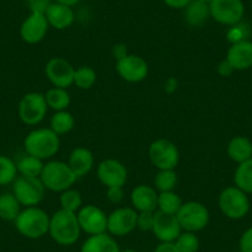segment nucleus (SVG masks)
I'll return each instance as SVG.
<instances>
[{"label":"nucleus","instance_id":"nucleus-42","mask_svg":"<svg viewBox=\"0 0 252 252\" xmlns=\"http://www.w3.org/2000/svg\"><path fill=\"white\" fill-rule=\"evenodd\" d=\"M154 252H179L174 242H159Z\"/></svg>","mask_w":252,"mask_h":252},{"label":"nucleus","instance_id":"nucleus-38","mask_svg":"<svg viewBox=\"0 0 252 252\" xmlns=\"http://www.w3.org/2000/svg\"><path fill=\"white\" fill-rule=\"evenodd\" d=\"M30 13L45 14L53 0H26Z\"/></svg>","mask_w":252,"mask_h":252},{"label":"nucleus","instance_id":"nucleus-43","mask_svg":"<svg viewBox=\"0 0 252 252\" xmlns=\"http://www.w3.org/2000/svg\"><path fill=\"white\" fill-rule=\"evenodd\" d=\"M192 0H163L168 8L171 9H184Z\"/></svg>","mask_w":252,"mask_h":252},{"label":"nucleus","instance_id":"nucleus-19","mask_svg":"<svg viewBox=\"0 0 252 252\" xmlns=\"http://www.w3.org/2000/svg\"><path fill=\"white\" fill-rule=\"evenodd\" d=\"M225 60L235 71H246L252 67V41L244 40L232 43L227 50Z\"/></svg>","mask_w":252,"mask_h":252},{"label":"nucleus","instance_id":"nucleus-3","mask_svg":"<svg viewBox=\"0 0 252 252\" xmlns=\"http://www.w3.org/2000/svg\"><path fill=\"white\" fill-rule=\"evenodd\" d=\"M50 218L38 207H29L20 212L15 219V227L20 235L31 240H37L48 234Z\"/></svg>","mask_w":252,"mask_h":252},{"label":"nucleus","instance_id":"nucleus-47","mask_svg":"<svg viewBox=\"0 0 252 252\" xmlns=\"http://www.w3.org/2000/svg\"><path fill=\"white\" fill-rule=\"evenodd\" d=\"M199 1H202V3H205V4H208V5H209V4L212 3L213 0H199Z\"/></svg>","mask_w":252,"mask_h":252},{"label":"nucleus","instance_id":"nucleus-7","mask_svg":"<svg viewBox=\"0 0 252 252\" xmlns=\"http://www.w3.org/2000/svg\"><path fill=\"white\" fill-rule=\"evenodd\" d=\"M183 231H202L209 224L210 214L208 208L200 202H186L176 214Z\"/></svg>","mask_w":252,"mask_h":252},{"label":"nucleus","instance_id":"nucleus-35","mask_svg":"<svg viewBox=\"0 0 252 252\" xmlns=\"http://www.w3.org/2000/svg\"><path fill=\"white\" fill-rule=\"evenodd\" d=\"M174 244H176L179 252H198L200 246L197 232L190 231H182L181 235L174 241Z\"/></svg>","mask_w":252,"mask_h":252},{"label":"nucleus","instance_id":"nucleus-27","mask_svg":"<svg viewBox=\"0 0 252 252\" xmlns=\"http://www.w3.org/2000/svg\"><path fill=\"white\" fill-rule=\"evenodd\" d=\"M235 186L246 194H252V157L237 166L234 173Z\"/></svg>","mask_w":252,"mask_h":252},{"label":"nucleus","instance_id":"nucleus-41","mask_svg":"<svg viewBox=\"0 0 252 252\" xmlns=\"http://www.w3.org/2000/svg\"><path fill=\"white\" fill-rule=\"evenodd\" d=\"M235 72V69L232 68V66L227 62L226 60L221 61L218 66V73L222 77H230Z\"/></svg>","mask_w":252,"mask_h":252},{"label":"nucleus","instance_id":"nucleus-39","mask_svg":"<svg viewBox=\"0 0 252 252\" xmlns=\"http://www.w3.org/2000/svg\"><path fill=\"white\" fill-rule=\"evenodd\" d=\"M106 198L113 204H120L124 200L123 187H109V188H106Z\"/></svg>","mask_w":252,"mask_h":252},{"label":"nucleus","instance_id":"nucleus-28","mask_svg":"<svg viewBox=\"0 0 252 252\" xmlns=\"http://www.w3.org/2000/svg\"><path fill=\"white\" fill-rule=\"evenodd\" d=\"M74 116L72 115L69 111L62 110V111H56L52 115L50 121V129L53 130L56 134L60 135L68 134L72 131L74 127Z\"/></svg>","mask_w":252,"mask_h":252},{"label":"nucleus","instance_id":"nucleus-46","mask_svg":"<svg viewBox=\"0 0 252 252\" xmlns=\"http://www.w3.org/2000/svg\"><path fill=\"white\" fill-rule=\"evenodd\" d=\"M56 3L63 4V5H68V6H74L81 1V0H53Z\"/></svg>","mask_w":252,"mask_h":252},{"label":"nucleus","instance_id":"nucleus-9","mask_svg":"<svg viewBox=\"0 0 252 252\" xmlns=\"http://www.w3.org/2000/svg\"><path fill=\"white\" fill-rule=\"evenodd\" d=\"M210 18L217 23L226 26H234L241 23L245 15L242 0H213L209 4Z\"/></svg>","mask_w":252,"mask_h":252},{"label":"nucleus","instance_id":"nucleus-33","mask_svg":"<svg viewBox=\"0 0 252 252\" xmlns=\"http://www.w3.org/2000/svg\"><path fill=\"white\" fill-rule=\"evenodd\" d=\"M96 82V72L95 69L89 66H81L74 72L73 84L78 87L79 89H91Z\"/></svg>","mask_w":252,"mask_h":252},{"label":"nucleus","instance_id":"nucleus-17","mask_svg":"<svg viewBox=\"0 0 252 252\" xmlns=\"http://www.w3.org/2000/svg\"><path fill=\"white\" fill-rule=\"evenodd\" d=\"M50 25L45 14L30 13L20 26V36L29 45L41 42L47 35Z\"/></svg>","mask_w":252,"mask_h":252},{"label":"nucleus","instance_id":"nucleus-31","mask_svg":"<svg viewBox=\"0 0 252 252\" xmlns=\"http://www.w3.org/2000/svg\"><path fill=\"white\" fill-rule=\"evenodd\" d=\"M177 173L174 169H159L155 176L154 186L157 192H171L177 186Z\"/></svg>","mask_w":252,"mask_h":252},{"label":"nucleus","instance_id":"nucleus-26","mask_svg":"<svg viewBox=\"0 0 252 252\" xmlns=\"http://www.w3.org/2000/svg\"><path fill=\"white\" fill-rule=\"evenodd\" d=\"M45 98L48 108L55 111L67 110V108L71 104V95L64 88L53 87V88L48 89L47 93L45 94Z\"/></svg>","mask_w":252,"mask_h":252},{"label":"nucleus","instance_id":"nucleus-5","mask_svg":"<svg viewBox=\"0 0 252 252\" xmlns=\"http://www.w3.org/2000/svg\"><path fill=\"white\" fill-rule=\"evenodd\" d=\"M219 208L231 220H240L250 212L249 195L236 186L227 187L219 195Z\"/></svg>","mask_w":252,"mask_h":252},{"label":"nucleus","instance_id":"nucleus-10","mask_svg":"<svg viewBox=\"0 0 252 252\" xmlns=\"http://www.w3.org/2000/svg\"><path fill=\"white\" fill-rule=\"evenodd\" d=\"M149 157L157 169H176L179 162V151L176 144L166 139H158L149 147Z\"/></svg>","mask_w":252,"mask_h":252},{"label":"nucleus","instance_id":"nucleus-6","mask_svg":"<svg viewBox=\"0 0 252 252\" xmlns=\"http://www.w3.org/2000/svg\"><path fill=\"white\" fill-rule=\"evenodd\" d=\"M46 188L40 177L19 176L13 183V194L23 207H37L45 197Z\"/></svg>","mask_w":252,"mask_h":252},{"label":"nucleus","instance_id":"nucleus-20","mask_svg":"<svg viewBox=\"0 0 252 252\" xmlns=\"http://www.w3.org/2000/svg\"><path fill=\"white\" fill-rule=\"evenodd\" d=\"M48 25L56 30H66L74 23V11L72 6L52 1L45 13Z\"/></svg>","mask_w":252,"mask_h":252},{"label":"nucleus","instance_id":"nucleus-4","mask_svg":"<svg viewBox=\"0 0 252 252\" xmlns=\"http://www.w3.org/2000/svg\"><path fill=\"white\" fill-rule=\"evenodd\" d=\"M40 179L46 189L51 192L62 193L72 188L78 178L67 162L50 161L43 166Z\"/></svg>","mask_w":252,"mask_h":252},{"label":"nucleus","instance_id":"nucleus-37","mask_svg":"<svg viewBox=\"0 0 252 252\" xmlns=\"http://www.w3.org/2000/svg\"><path fill=\"white\" fill-rule=\"evenodd\" d=\"M155 213H137L136 227L141 231H152Z\"/></svg>","mask_w":252,"mask_h":252},{"label":"nucleus","instance_id":"nucleus-8","mask_svg":"<svg viewBox=\"0 0 252 252\" xmlns=\"http://www.w3.org/2000/svg\"><path fill=\"white\" fill-rule=\"evenodd\" d=\"M47 109L48 105L46 103L45 94L31 92L21 98L18 106V114L25 125L33 126L45 119Z\"/></svg>","mask_w":252,"mask_h":252},{"label":"nucleus","instance_id":"nucleus-14","mask_svg":"<svg viewBox=\"0 0 252 252\" xmlns=\"http://www.w3.org/2000/svg\"><path fill=\"white\" fill-rule=\"evenodd\" d=\"M116 72L124 81L129 83H139L146 79L149 74V64L146 60L137 55H126L116 61Z\"/></svg>","mask_w":252,"mask_h":252},{"label":"nucleus","instance_id":"nucleus-24","mask_svg":"<svg viewBox=\"0 0 252 252\" xmlns=\"http://www.w3.org/2000/svg\"><path fill=\"white\" fill-rule=\"evenodd\" d=\"M227 156L237 164L252 157V142L246 136H235L227 145Z\"/></svg>","mask_w":252,"mask_h":252},{"label":"nucleus","instance_id":"nucleus-1","mask_svg":"<svg viewBox=\"0 0 252 252\" xmlns=\"http://www.w3.org/2000/svg\"><path fill=\"white\" fill-rule=\"evenodd\" d=\"M81 232L77 213L60 209L50 218L48 234L61 246H72L76 244L81 237Z\"/></svg>","mask_w":252,"mask_h":252},{"label":"nucleus","instance_id":"nucleus-2","mask_svg":"<svg viewBox=\"0 0 252 252\" xmlns=\"http://www.w3.org/2000/svg\"><path fill=\"white\" fill-rule=\"evenodd\" d=\"M60 136L47 127L32 130L24 140L26 154L37 157L42 161L56 156L60 151Z\"/></svg>","mask_w":252,"mask_h":252},{"label":"nucleus","instance_id":"nucleus-48","mask_svg":"<svg viewBox=\"0 0 252 252\" xmlns=\"http://www.w3.org/2000/svg\"><path fill=\"white\" fill-rule=\"evenodd\" d=\"M120 252H137V251H135V250H131V249H127V250H124V251H120Z\"/></svg>","mask_w":252,"mask_h":252},{"label":"nucleus","instance_id":"nucleus-22","mask_svg":"<svg viewBox=\"0 0 252 252\" xmlns=\"http://www.w3.org/2000/svg\"><path fill=\"white\" fill-rule=\"evenodd\" d=\"M81 252H120L118 242L108 232L92 235L81 247Z\"/></svg>","mask_w":252,"mask_h":252},{"label":"nucleus","instance_id":"nucleus-13","mask_svg":"<svg viewBox=\"0 0 252 252\" xmlns=\"http://www.w3.org/2000/svg\"><path fill=\"white\" fill-rule=\"evenodd\" d=\"M76 68L64 58L53 57L46 63L45 74L53 87L69 88L73 84Z\"/></svg>","mask_w":252,"mask_h":252},{"label":"nucleus","instance_id":"nucleus-29","mask_svg":"<svg viewBox=\"0 0 252 252\" xmlns=\"http://www.w3.org/2000/svg\"><path fill=\"white\" fill-rule=\"evenodd\" d=\"M43 166H45V163H43L42 159L28 154L16 162L18 173H20V176L26 177H40L42 173Z\"/></svg>","mask_w":252,"mask_h":252},{"label":"nucleus","instance_id":"nucleus-18","mask_svg":"<svg viewBox=\"0 0 252 252\" xmlns=\"http://www.w3.org/2000/svg\"><path fill=\"white\" fill-rule=\"evenodd\" d=\"M130 198L132 208L137 213H155L157 210L158 192L155 187L140 184L132 189Z\"/></svg>","mask_w":252,"mask_h":252},{"label":"nucleus","instance_id":"nucleus-12","mask_svg":"<svg viewBox=\"0 0 252 252\" xmlns=\"http://www.w3.org/2000/svg\"><path fill=\"white\" fill-rule=\"evenodd\" d=\"M81 230L89 236L104 234L108 230V215L95 205L82 207L77 213Z\"/></svg>","mask_w":252,"mask_h":252},{"label":"nucleus","instance_id":"nucleus-45","mask_svg":"<svg viewBox=\"0 0 252 252\" xmlns=\"http://www.w3.org/2000/svg\"><path fill=\"white\" fill-rule=\"evenodd\" d=\"M164 89H166V92H168V93H172V92H174L177 89V81L174 78H169L168 81L166 82V84H164Z\"/></svg>","mask_w":252,"mask_h":252},{"label":"nucleus","instance_id":"nucleus-32","mask_svg":"<svg viewBox=\"0 0 252 252\" xmlns=\"http://www.w3.org/2000/svg\"><path fill=\"white\" fill-rule=\"evenodd\" d=\"M60 204L61 209L67 210V212L71 213H78V210L83 205V199H82V195L79 193V190L69 188L67 190H64V192L61 193Z\"/></svg>","mask_w":252,"mask_h":252},{"label":"nucleus","instance_id":"nucleus-30","mask_svg":"<svg viewBox=\"0 0 252 252\" xmlns=\"http://www.w3.org/2000/svg\"><path fill=\"white\" fill-rule=\"evenodd\" d=\"M182 204H183V200L174 190L158 193V200H157V210L158 212L176 215L178 210L181 209Z\"/></svg>","mask_w":252,"mask_h":252},{"label":"nucleus","instance_id":"nucleus-44","mask_svg":"<svg viewBox=\"0 0 252 252\" xmlns=\"http://www.w3.org/2000/svg\"><path fill=\"white\" fill-rule=\"evenodd\" d=\"M113 55L114 57H115V60L118 61L120 60V58L125 57L126 55H129V53H127L125 45H120V43H119V45H115L113 47Z\"/></svg>","mask_w":252,"mask_h":252},{"label":"nucleus","instance_id":"nucleus-25","mask_svg":"<svg viewBox=\"0 0 252 252\" xmlns=\"http://www.w3.org/2000/svg\"><path fill=\"white\" fill-rule=\"evenodd\" d=\"M21 212V204L11 193L0 194V219L4 221H15Z\"/></svg>","mask_w":252,"mask_h":252},{"label":"nucleus","instance_id":"nucleus-15","mask_svg":"<svg viewBox=\"0 0 252 252\" xmlns=\"http://www.w3.org/2000/svg\"><path fill=\"white\" fill-rule=\"evenodd\" d=\"M183 231L176 215L155 212L152 234L159 242H174Z\"/></svg>","mask_w":252,"mask_h":252},{"label":"nucleus","instance_id":"nucleus-23","mask_svg":"<svg viewBox=\"0 0 252 252\" xmlns=\"http://www.w3.org/2000/svg\"><path fill=\"white\" fill-rule=\"evenodd\" d=\"M184 10V20L189 26L200 28L210 18V8L208 4L202 3L199 0H192Z\"/></svg>","mask_w":252,"mask_h":252},{"label":"nucleus","instance_id":"nucleus-36","mask_svg":"<svg viewBox=\"0 0 252 252\" xmlns=\"http://www.w3.org/2000/svg\"><path fill=\"white\" fill-rule=\"evenodd\" d=\"M247 36H249V29H247L246 25H242L241 23L230 26V30L227 31V40L231 43L247 40Z\"/></svg>","mask_w":252,"mask_h":252},{"label":"nucleus","instance_id":"nucleus-11","mask_svg":"<svg viewBox=\"0 0 252 252\" xmlns=\"http://www.w3.org/2000/svg\"><path fill=\"white\" fill-rule=\"evenodd\" d=\"M137 212L134 208H116L108 215V230L111 236H126L136 229Z\"/></svg>","mask_w":252,"mask_h":252},{"label":"nucleus","instance_id":"nucleus-16","mask_svg":"<svg viewBox=\"0 0 252 252\" xmlns=\"http://www.w3.org/2000/svg\"><path fill=\"white\" fill-rule=\"evenodd\" d=\"M98 178L106 188L109 187H124L127 181V169L115 158H106L98 164Z\"/></svg>","mask_w":252,"mask_h":252},{"label":"nucleus","instance_id":"nucleus-21","mask_svg":"<svg viewBox=\"0 0 252 252\" xmlns=\"http://www.w3.org/2000/svg\"><path fill=\"white\" fill-rule=\"evenodd\" d=\"M67 163L77 178H81L92 171L94 166V156L91 150L86 147H77L71 152Z\"/></svg>","mask_w":252,"mask_h":252},{"label":"nucleus","instance_id":"nucleus-40","mask_svg":"<svg viewBox=\"0 0 252 252\" xmlns=\"http://www.w3.org/2000/svg\"><path fill=\"white\" fill-rule=\"evenodd\" d=\"M239 247L241 252H252V226L242 232L239 241Z\"/></svg>","mask_w":252,"mask_h":252},{"label":"nucleus","instance_id":"nucleus-34","mask_svg":"<svg viewBox=\"0 0 252 252\" xmlns=\"http://www.w3.org/2000/svg\"><path fill=\"white\" fill-rule=\"evenodd\" d=\"M18 177V167L10 157L0 155V186L14 183Z\"/></svg>","mask_w":252,"mask_h":252}]
</instances>
